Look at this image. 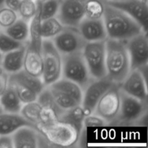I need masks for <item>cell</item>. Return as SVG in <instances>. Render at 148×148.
Wrapping results in <instances>:
<instances>
[{
	"label": "cell",
	"mask_w": 148,
	"mask_h": 148,
	"mask_svg": "<svg viewBox=\"0 0 148 148\" xmlns=\"http://www.w3.org/2000/svg\"><path fill=\"white\" fill-rule=\"evenodd\" d=\"M25 43H21L14 40L7 35L4 30L0 29V51L2 53H6L19 49Z\"/></svg>",
	"instance_id": "cell-32"
},
{
	"label": "cell",
	"mask_w": 148,
	"mask_h": 148,
	"mask_svg": "<svg viewBox=\"0 0 148 148\" xmlns=\"http://www.w3.org/2000/svg\"><path fill=\"white\" fill-rule=\"evenodd\" d=\"M0 148H14L12 134L0 135Z\"/></svg>",
	"instance_id": "cell-37"
},
{
	"label": "cell",
	"mask_w": 148,
	"mask_h": 148,
	"mask_svg": "<svg viewBox=\"0 0 148 148\" xmlns=\"http://www.w3.org/2000/svg\"><path fill=\"white\" fill-rule=\"evenodd\" d=\"M25 126L35 127L20 113L13 114L4 111L0 113V135L12 134L19 128Z\"/></svg>",
	"instance_id": "cell-18"
},
{
	"label": "cell",
	"mask_w": 148,
	"mask_h": 148,
	"mask_svg": "<svg viewBox=\"0 0 148 148\" xmlns=\"http://www.w3.org/2000/svg\"><path fill=\"white\" fill-rule=\"evenodd\" d=\"M8 86V74L4 72L0 75V96L4 93Z\"/></svg>",
	"instance_id": "cell-38"
},
{
	"label": "cell",
	"mask_w": 148,
	"mask_h": 148,
	"mask_svg": "<svg viewBox=\"0 0 148 148\" xmlns=\"http://www.w3.org/2000/svg\"><path fill=\"white\" fill-rule=\"evenodd\" d=\"M8 79L15 81V82H19V83L27 87L30 90L36 92L38 95L46 87L41 77H35L33 75H30L23 69L15 73L8 75Z\"/></svg>",
	"instance_id": "cell-20"
},
{
	"label": "cell",
	"mask_w": 148,
	"mask_h": 148,
	"mask_svg": "<svg viewBox=\"0 0 148 148\" xmlns=\"http://www.w3.org/2000/svg\"><path fill=\"white\" fill-rule=\"evenodd\" d=\"M18 17L17 12L5 6L0 8V29L4 30L10 27L17 20Z\"/></svg>",
	"instance_id": "cell-34"
},
{
	"label": "cell",
	"mask_w": 148,
	"mask_h": 148,
	"mask_svg": "<svg viewBox=\"0 0 148 148\" xmlns=\"http://www.w3.org/2000/svg\"><path fill=\"white\" fill-rule=\"evenodd\" d=\"M130 60L131 70L139 69L147 66L148 36L143 31L125 41Z\"/></svg>",
	"instance_id": "cell-9"
},
{
	"label": "cell",
	"mask_w": 148,
	"mask_h": 148,
	"mask_svg": "<svg viewBox=\"0 0 148 148\" xmlns=\"http://www.w3.org/2000/svg\"><path fill=\"white\" fill-rule=\"evenodd\" d=\"M64 28L56 17L41 20L40 35L43 39H52Z\"/></svg>",
	"instance_id": "cell-25"
},
{
	"label": "cell",
	"mask_w": 148,
	"mask_h": 148,
	"mask_svg": "<svg viewBox=\"0 0 148 148\" xmlns=\"http://www.w3.org/2000/svg\"><path fill=\"white\" fill-rule=\"evenodd\" d=\"M102 19L108 38L126 41L144 31L141 26L128 14L106 3Z\"/></svg>",
	"instance_id": "cell-1"
},
{
	"label": "cell",
	"mask_w": 148,
	"mask_h": 148,
	"mask_svg": "<svg viewBox=\"0 0 148 148\" xmlns=\"http://www.w3.org/2000/svg\"><path fill=\"white\" fill-rule=\"evenodd\" d=\"M85 0H62L56 17L64 27L77 28L85 17Z\"/></svg>",
	"instance_id": "cell-13"
},
{
	"label": "cell",
	"mask_w": 148,
	"mask_h": 148,
	"mask_svg": "<svg viewBox=\"0 0 148 148\" xmlns=\"http://www.w3.org/2000/svg\"><path fill=\"white\" fill-rule=\"evenodd\" d=\"M13 145L15 148H36L40 147V143L45 138L37 129L25 126L19 128L12 134Z\"/></svg>",
	"instance_id": "cell-16"
},
{
	"label": "cell",
	"mask_w": 148,
	"mask_h": 148,
	"mask_svg": "<svg viewBox=\"0 0 148 148\" xmlns=\"http://www.w3.org/2000/svg\"><path fill=\"white\" fill-rule=\"evenodd\" d=\"M36 128L49 143L58 147L74 145L80 134L73 126L61 121L49 125H37Z\"/></svg>",
	"instance_id": "cell-3"
},
{
	"label": "cell",
	"mask_w": 148,
	"mask_h": 148,
	"mask_svg": "<svg viewBox=\"0 0 148 148\" xmlns=\"http://www.w3.org/2000/svg\"><path fill=\"white\" fill-rule=\"evenodd\" d=\"M51 40L62 56L81 52L86 43L77 28L70 27H64L62 32Z\"/></svg>",
	"instance_id": "cell-10"
},
{
	"label": "cell",
	"mask_w": 148,
	"mask_h": 148,
	"mask_svg": "<svg viewBox=\"0 0 148 148\" xmlns=\"http://www.w3.org/2000/svg\"><path fill=\"white\" fill-rule=\"evenodd\" d=\"M49 86L65 92L73 98L78 104L81 105L83 96V89L75 82L66 78L61 77Z\"/></svg>",
	"instance_id": "cell-22"
},
{
	"label": "cell",
	"mask_w": 148,
	"mask_h": 148,
	"mask_svg": "<svg viewBox=\"0 0 148 148\" xmlns=\"http://www.w3.org/2000/svg\"><path fill=\"white\" fill-rule=\"evenodd\" d=\"M42 56L41 79L46 86H49L62 77V55L58 51L51 39H43Z\"/></svg>",
	"instance_id": "cell-4"
},
{
	"label": "cell",
	"mask_w": 148,
	"mask_h": 148,
	"mask_svg": "<svg viewBox=\"0 0 148 148\" xmlns=\"http://www.w3.org/2000/svg\"><path fill=\"white\" fill-rule=\"evenodd\" d=\"M50 89L51 95L53 96V100L56 103V106L60 108L62 111H65L76 106L79 105L78 104L75 100L72 98H71L69 95L66 94L65 92L59 90L55 89V88H51L50 86H48Z\"/></svg>",
	"instance_id": "cell-28"
},
{
	"label": "cell",
	"mask_w": 148,
	"mask_h": 148,
	"mask_svg": "<svg viewBox=\"0 0 148 148\" xmlns=\"http://www.w3.org/2000/svg\"><path fill=\"white\" fill-rule=\"evenodd\" d=\"M105 1H121V0H103Z\"/></svg>",
	"instance_id": "cell-43"
},
{
	"label": "cell",
	"mask_w": 148,
	"mask_h": 148,
	"mask_svg": "<svg viewBox=\"0 0 148 148\" xmlns=\"http://www.w3.org/2000/svg\"><path fill=\"white\" fill-rule=\"evenodd\" d=\"M42 106L37 101L23 104L20 114L36 127L39 124V114Z\"/></svg>",
	"instance_id": "cell-27"
},
{
	"label": "cell",
	"mask_w": 148,
	"mask_h": 148,
	"mask_svg": "<svg viewBox=\"0 0 148 148\" xmlns=\"http://www.w3.org/2000/svg\"><path fill=\"white\" fill-rule=\"evenodd\" d=\"M4 71L3 70L2 67H1V65H0V75H2V74L4 73Z\"/></svg>",
	"instance_id": "cell-42"
},
{
	"label": "cell",
	"mask_w": 148,
	"mask_h": 148,
	"mask_svg": "<svg viewBox=\"0 0 148 148\" xmlns=\"http://www.w3.org/2000/svg\"><path fill=\"white\" fill-rule=\"evenodd\" d=\"M115 84L116 83L106 76L101 79H93L83 90V96L81 106L83 108L85 116L93 113L95 106L100 98Z\"/></svg>",
	"instance_id": "cell-11"
},
{
	"label": "cell",
	"mask_w": 148,
	"mask_h": 148,
	"mask_svg": "<svg viewBox=\"0 0 148 148\" xmlns=\"http://www.w3.org/2000/svg\"><path fill=\"white\" fill-rule=\"evenodd\" d=\"M77 30L86 42L101 41L107 38L102 18L90 19L85 17L79 23Z\"/></svg>",
	"instance_id": "cell-17"
},
{
	"label": "cell",
	"mask_w": 148,
	"mask_h": 148,
	"mask_svg": "<svg viewBox=\"0 0 148 148\" xmlns=\"http://www.w3.org/2000/svg\"><path fill=\"white\" fill-rule=\"evenodd\" d=\"M4 31L14 40L26 43L29 38V22L18 17L12 25L4 29Z\"/></svg>",
	"instance_id": "cell-24"
},
{
	"label": "cell",
	"mask_w": 148,
	"mask_h": 148,
	"mask_svg": "<svg viewBox=\"0 0 148 148\" xmlns=\"http://www.w3.org/2000/svg\"><path fill=\"white\" fill-rule=\"evenodd\" d=\"M36 10L37 4L36 0H21L17 10V14L20 18L30 22L36 14Z\"/></svg>",
	"instance_id": "cell-31"
},
{
	"label": "cell",
	"mask_w": 148,
	"mask_h": 148,
	"mask_svg": "<svg viewBox=\"0 0 148 148\" xmlns=\"http://www.w3.org/2000/svg\"><path fill=\"white\" fill-rule=\"evenodd\" d=\"M8 84L11 85L14 88L17 96L19 97L23 104L37 101L38 94L27 87L25 86L19 82H15V81L9 80V79Z\"/></svg>",
	"instance_id": "cell-29"
},
{
	"label": "cell",
	"mask_w": 148,
	"mask_h": 148,
	"mask_svg": "<svg viewBox=\"0 0 148 148\" xmlns=\"http://www.w3.org/2000/svg\"><path fill=\"white\" fill-rule=\"evenodd\" d=\"M62 77L75 82L83 90L93 80L90 75L82 51L62 56Z\"/></svg>",
	"instance_id": "cell-5"
},
{
	"label": "cell",
	"mask_w": 148,
	"mask_h": 148,
	"mask_svg": "<svg viewBox=\"0 0 148 148\" xmlns=\"http://www.w3.org/2000/svg\"><path fill=\"white\" fill-rule=\"evenodd\" d=\"M85 117V112L82 106L77 105L70 109L65 111L59 119V121L68 123L76 128L81 133L82 127H84V119Z\"/></svg>",
	"instance_id": "cell-23"
},
{
	"label": "cell",
	"mask_w": 148,
	"mask_h": 148,
	"mask_svg": "<svg viewBox=\"0 0 148 148\" xmlns=\"http://www.w3.org/2000/svg\"><path fill=\"white\" fill-rule=\"evenodd\" d=\"M59 1H62V0H59Z\"/></svg>",
	"instance_id": "cell-45"
},
{
	"label": "cell",
	"mask_w": 148,
	"mask_h": 148,
	"mask_svg": "<svg viewBox=\"0 0 148 148\" xmlns=\"http://www.w3.org/2000/svg\"><path fill=\"white\" fill-rule=\"evenodd\" d=\"M4 6V0H0V8Z\"/></svg>",
	"instance_id": "cell-40"
},
{
	"label": "cell",
	"mask_w": 148,
	"mask_h": 148,
	"mask_svg": "<svg viewBox=\"0 0 148 148\" xmlns=\"http://www.w3.org/2000/svg\"><path fill=\"white\" fill-rule=\"evenodd\" d=\"M105 43L106 76L119 85L131 71L125 41L107 38Z\"/></svg>",
	"instance_id": "cell-2"
},
{
	"label": "cell",
	"mask_w": 148,
	"mask_h": 148,
	"mask_svg": "<svg viewBox=\"0 0 148 148\" xmlns=\"http://www.w3.org/2000/svg\"><path fill=\"white\" fill-rule=\"evenodd\" d=\"M105 40L86 42L82 50V56L90 75L94 79L106 76Z\"/></svg>",
	"instance_id": "cell-6"
},
{
	"label": "cell",
	"mask_w": 148,
	"mask_h": 148,
	"mask_svg": "<svg viewBox=\"0 0 148 148\" xmlns=\"http://www.w3.org/2000/svg\"><path fill=\"white\" fill-rule=\"evenodd\" d=\"M0 105L4 112L18 114L23 103L17 96L14 88L8 84L6 90L0 96Z\"/></svg>",
	"instance_id": "cell-21"
},
{
	"label": "cell",
	"mask_w": 148,
	"mask_h": 148,
	"mask_svg": "<svg viewBox=\"0 0 148 148\" xmlns=\"http://www.w3.org/2000/svg\"><path fill=\"white\" fill-rule=\"evenodd\" d=\"M3 56H4V53H2L1 51H0V65H1V61H2Z\"/></svg>",
	"instance_id": "cell-41"
},
{
	"label": "cell",
	"mask_w": 148,
	"mask_h": 148,
	"mask_svg": "<svg viewBox=\"0 0 148 148\" xmlns=\"http://www.w3.org/2000/svg\"><path fill=\"white\" fill-rule=\"evenodd\" d=\"M37 101L42 107H46V108H49L53 109L56 113V114L59 116V119L60 116L64 112V111H62L56 106V103H55L54 100L53 98V96L51 95L50 89H49L48 86L45 87L44 89L38 95Z\"/></svg>",
	"instance_id": "cell-30"
},
{
	"label": "cell",
	"mask_w": 148,
	"mask_h": 148,
	"mask_svg": "<svg viewBox=\"0 0 148 148\" xmlns=\"http://www.w3.org/2000/svg\"><path fill=\"white\" fill-rule=\"evenodd\" d=\"M25 49L26 43L19 49L4 53L1 66L4 72L10 75L19 72L23 69Z\"/></svg>",
	"instance_id": "cell-19"
},
{
	"label": "cell",
	"mask_w": 148,
	"mask_h": 148,
	"mask_svg": "<svg viewBox=\"0 0 148 148\" xmlns=\"http://www.w3.org/2000/svg\"><path fill=\"white\" fill-rule=\"evenodd\" d=\"M107 4L119 9L135 20L145 32H148L147 0H121L105 1Z\"/></svg>",
	"instance_id": "cell-12"
},
{
	"label": "cell",
	"mask_w": 148,
	"mask_h": 148,
	"mask_svg": "<svg viewBox=\"0 0 148 148\" xmlns=\"http://www.w3.org/2000/svg\"><path fill=\"white\" fill-rule=\"evenodd\" d=\"M58 121L59 116L53 109L42 107L39 114V124L38 125H49Z\"/></svg>",
	"instance_id": "cell-35"
},
{
	"label": "cell",
	"mask_w": 148,
	"mask_h": 148,
	"mask_svg": "<svg viewBox=\"0 0 148 148\" xmlns=\"http://www.w3.org/2000/svg\"><path fill=\"white\" fill-rule=\"evenodd\" d=\"M42 38H30L26 43L23 69L30 75L41 77L43 71Z\"/></svg>",
	"instance_id": "cell-14"
},
{
	"label": "cell",
	"mask_w": 148,
	"mask_h": 148,
	"mask_svg": "<svg viewBox=\"0 0 148 148\" xmlns=\"http://www.w3.org/2000/svg\"><path fill=\"white\" fill-rule=\"evenodd\" d=\"M105 6L103 0H85V17L90 19L103 18Z\"/></svg>",
	"instance_id": "cell-26"
},
{
	"label": "cell",
	"mask_w": 148,
	"mask_h": 148,
	"mask_svg": "<svg viewBox=\"0 0 148 148\" xmlns=\"http://www.w3.org/2000/svg\"><path fill=\"white\" fill-rule=\"evenodd\" d=\"M1 112H3V110H2V108H1V105H0V113H1Z\"/></svg>",
	"instance_id": "cell-44"
},
{
	"label": "cell",
	"mask_w": 148,
	"mask_h": 148,
	"mask_svg": "<svg viewBox=\"0 0 148 148\" xmlns=\"http://www.w3.org/2000/svg\"><path fill=\"white\" fill-rule=\"evenodd\" d=\"M147 101H143L124 93L120 90V107L115 121L130 124L141 119L147 113Z\"/></svg>",
	"instance_id": "cell-7"
},
{
	"label": "cell",
	"mask_w": 148,
	"mask_h": 148,
	"mask_svg": "<svg viewBox=\"0 0 148 148\" xmlns=\"http://www.w3.org/2000/svg\"><path fill=\"white\" fill-rule=\"evenodd\" d=\"M20 1L21 0H4V6L17 12Z\"/></svg>",
	"instance_id": "cell-39"
},
{
	"label": "cell",
	"mask_w": 148,
	"mask_h": 148,
	"mask_svg": "<svg viewBox=\"0 0 148 148\" xmlns=\"http://www.w3.org/2000/svg\"><path fill=\"white\" fill-rule=\"evenodd\" d=\"M120 107V88L115 84L102 95L92 114L101 117L107 123L115 121Z\"/></svg>",
	"instance_id": "cell-8"
},
{
	"label": "cell",
	"mask_w": 148,
	"mask_h": 148,
	"mask_svg": "<svg viewBox=\"0 0 148 148\" xmlns=\"http://www.w3.org/2000/svg\"><path fill=\"white\" fill-rule=\"evenodd\" d=\"M121 91L143 101H147L146 77L140 69H133L119 84Z\"/></svg>",
	"instance_id": "cell-15"
},
{
	"label": "cell",
	"mask_w": 148,
	"mask_h": 148,
	"mask_svg": "<svg viewBox=\"0 0 148 148\" xmlns=\"http://www.w3.org/2000/svg\"><path fill=\"white\" fill-rule=\"evenodd\" d=\"M60 2L59 0H42L41 20L56 17L59 12Z\"/></svg>",
	"instance_id": "cell-33"
},
{
	"label": "cell",
	"mask_w": 148,
	"mask_h": 148,
	"mask_svg": "<svg viewBox=\"0 0 148 148\" xmlns=\"http://www.w3.org/2000/svg\"><path fill=\"white\" fill-rule=\"evenodd\" d=\"M108 123L101 117L92 114L85 116L84 119V126L88 127H101L106 125Z\"/></svg>",
	"instance_id": "cell-36"
}]
</instances>
